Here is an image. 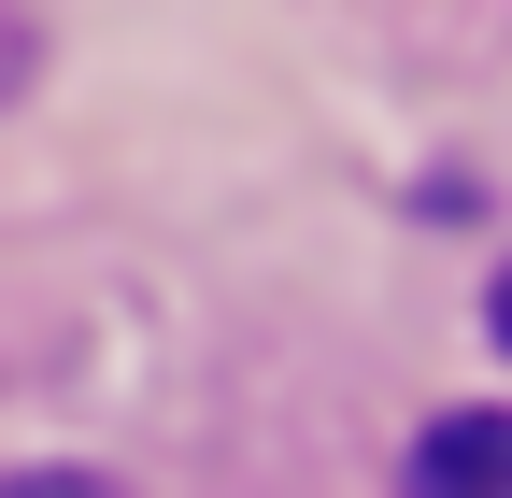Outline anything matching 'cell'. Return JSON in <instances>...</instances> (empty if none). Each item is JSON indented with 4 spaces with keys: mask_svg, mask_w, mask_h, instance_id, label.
<instances>
[{
    "mask_svg": "<svg viewBox=\"0 0 512 498\" xmlns=\"http://www.w3.org/2000/svg\"><path fill=\"white\" fill-rule=\"evenodd\" d=\"M498 342H512V285H498Z\"/></svg>",
    "mask_w": 512,
    "mask_h": 498,
    "instance_id": "3",
    "label": "cell"
},
{
    "mask_svg": "<svg viewBox=\"0 0 512 498\" xmlns=\"http://www.w3.org/2000/svg\"><path fill=\"white\" fill-rule=\"evenodd\" d=\"M0 498H114L100 470H0Z\"/></svg>",
    "mask_w": 512,
    "mask_h": 498,
    "instance_id": "2",
    "label": "cell"
},
{
    "mask_svg": "<svg viewBox=\"0 0 512 498\" xmlns=\"http://www.w3.org/2000/svg\"><path fill=\"white\" fill-rule=\"evenodd\" d=\"M399 498H512V413H441L399 470Z\"/></svg>",
    "mask_w": 512,
    "mask_h": 498,
    "instance_id": "1",
    "label": "cell"
}]
</instances>
